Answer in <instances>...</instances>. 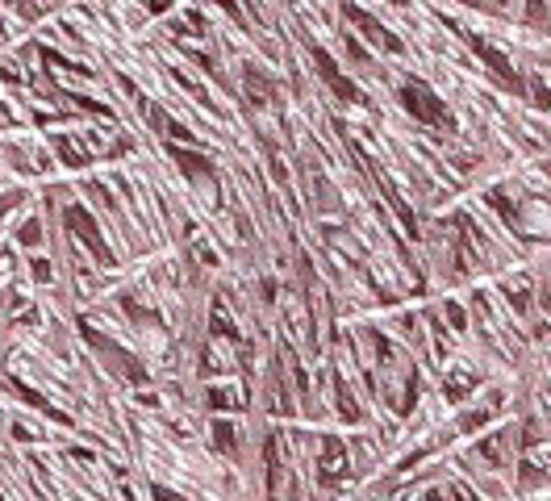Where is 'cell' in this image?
Masks as SVG:
<instances>
[{
	"mask_svg": "<svg viewBox=\"0 0 551 501\" xmlns=\"http://www.w3.org/2000/svg\"><path fill=\"white\" fill-rule=\"evenodd\" d=\"M405 105H409L422 121H438V117H443V105H438L430 92H418V88H405Z\"/></svg>",
	"mask_w": 551,
	"mask_h": 501,
	"instance_id": "1",
	"label": "cell"
}]
</instances>
